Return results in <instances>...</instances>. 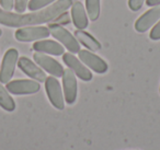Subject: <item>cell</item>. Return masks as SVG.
<instances>
[{"label":"cell","instance_id":"17","mask_svg":"<svg viewBox=\"0 0 160 150\" xmlns=\"http://www.w3.org/2000/svg\"><path fill=\"white\" fill-rule=\"evenodd\" d=\"M56 0H30L28 3V9L30 11H38L41 9H44L47 6L55 2Z\"/></svg>","mask_w":160,"mask_h":150},{"label":"cell","instance_id":"11","mask_svg":"<svg viewBox=\"0 0 160 150\" xmlns=\"http://www.w3.org/2000/svg\"><path fill=\"white\" fill-rule=\"evenodd\" d=\"M18 67L25 75L29 76L30 78H32L35 81L45 82V80H46V75H45L44 70L38 64L32 62L31 59H29L25 56H22L18 59Z\"/></svg>","mask_w":160,"mask_h":150},{"label":"cell","instance_id":"21","mask_svg":"<svg viewBox=\"0 0 160 150\" xmlns=\"http://www.w3.org/2000/svg\"><path fill=\"white\" fill-rule=\"evenodd\" d=\"M14 0H0V7L6 11H11L13 9Z\"/></svg>","mask_w":160,"mask_h":150},{"label":"cell","instance_id":"2","mask_svg":"<svg viewBox=\"0 0 160 150\" xmlns=\"http://www.w3.org/2000/svg\"><path fill=\"white\" fill-rule=\"evenodd\" d=\"M51 35L48 28L41 25H30V27L19 28L14 33V38L19 42H34L47 38Z\"/></svg>","mask_w":160,"mask_h":150},{"label":"cell","instance_id":"1","mask_svg":"<svg viewBox=\"0 0 160 150\" xmlns=\"http://www.w3.org/2000/svg\"><path fill=\"white\" fill-rule=\"evenodd\" d=\"M48 30L51 35L54 38L60 42L65 46V48L67 51H69V53L71 54H77L80 51V43L77 41V38L68 31L64 27H62L60 24L57 23H52L48 25Z\"/></svg>","mask_w":160,"mask_h":150},{"label":"cell","instance_id":"15","mask_svg":"<svg viewBox=\"0 0 160 150\" xmlns=\"http://www.w3.org/2000/svg\"><path fill=\"white\" fill-rule=\"evenodd\" d=\"M0 106L7 112H12L16 110V102L1 82H0Z\"/></svg>","mask_w":160,"mask_h":150},{"label":"cell","instance_id":"13","mask_svg":"<svg viewBox=\"0 0 160 150\" xmlns=\"http://www.w3.org/2000/svg\"><path fill=\"white\" fill-rule=\"evenodd\" d=\"M71 19H72L73 25L78 30L87 29L88 24H89V20H88L85 6L80 1H77L71 6Z\"/></svg>","mask_w":160,"mask_h":150},{"label":"cell","instance_id":"22","mask_svg":"<svg viewBox=\"0 0 160 150\" xmlns=\"http://www.w3.org/2000/svg\"><path fill=\"white\" fill-rule=\"evenodd\" d=\"M56 22L57 24H68L69 22H70V17H69V13L68 12H64V13H62L59 17H58L57 19H56Z\"/></svg>","mask_w":160,"mask_h":150},{"label":"cell","instance_id":"16","mask_svg":"<svg viewBox=\"0 0 160 150\" xmlns=\"http://www.w3.org/2000/svg\"><path fill=\"white\" fill-rule=\"evenodd\" d=\"M86 11L90 20L97 21L100 17L101 1L100 0H86Z\"/></svg>","mask_w":160,"mask_h":150},{"label":"cell","instance_id":"9","mask_svg":"<svg viewBox=\"0 0 160 150\" xmlns=\"http://www.w3.org/2000/svg\"><path fill=\"white\" fill-rule=\"evenodd\" d=\"M78 56L79 59L91 70H93L97 73H105L109 69L107 62L100 57V56L96 55L93 52L87 51V49H80L78 52Z\"/></svg>","mask_w":160,"mask_h":150},{"label":"cell","instance_id":"23","mask_svg":"<svg viewBox=\"0 0 160 150\" xmlns=\"http://www.w3.org/2000/svg\"><path fill=\"white\" fill-rule=\"evenodd\" d=\"M146 5L148 6V7L160 6V0H146Z\"/></svg>","mask_w":160,"mask_h":150},{"label":"cell","instance_id":"4","mask_svg":"<svg viewBox=\"0 0 160 150\" xmlns=\"http://www.w3.org/2000/svg\"><path fill=\"white\" fill-rule=\"evenodd\" d=\"M45 90L46 94L48 97L49 102L57 110H64L65 108V99L62 94V87L59 81L55 77H46L45 80Z\"/></svg>","mask_w":160,"mask_h":150},{"label":"cell","instance_id":"14","mask_svg":"<svg viewBox=\"0 0 160 150\" xmlns=\"http://www.w3.org/2000/svg\"><path fill=\"white\" fill-rule=\"evenodd\" d=\"M75 38H77V41L82 44L83 46H86L88 48V51L90 52H98L101 49V44L97 38H94L91 34H89L88 32H86L85 30H76L75 31Z\"/></svg>","mask_w":160,"mask_h":150},{"label":"cell","instance_id":"8","mask_svg":"<svg viewBox=\"0 0 160 150\" xmlns=\"http://www.w3.org/2000/svg\"><path fill=\"white\" fill-rule=\"evenodd\" d=\"M62 89H64L65 102L69 105L73 104L77 100L78 92V83L77 78L71 69L67 68L64 70L62 76Z\"/></svg>","mask_w":160,"mask_h":150},{"label":"cell","instance_id":"20","mask_svg":"<svg viewBox=\"0 0 160 150\" xmlns=\"http://www.w3.org/2000/svg\"><path fill=\"white\" fill-rule=\"evenodd\" d=\"M145 1L146 0H128V7L133 11H138L142 9Z\"/></svg>","mask_w":160,"mask_h":150},{"label":"cell","instance_id":"5","mask_svg":"<svg viewBox=\"0 0 160 150\" xmlns=\"http://www.w3.org/2000/svg\"><path fill=\"white\" fill-rule=\"evenodd\" d=\"M6 89L8 92L16 95H25V94H34L38 92L41 89L40 82L35 80L30 79H19L9 81L6 83Z\"/></svg>","mask_w":160,"mask_h":150},{"label":"cell","instance_id":"3","mask_svg":"<svg viewBox=\"0 0 160 150\" xmlns=\"http://www.w3.org/2000/svg\"><path fill=\"white\" fill-rule=\"evenodd\" d=\"M18 59L19 52L16 48H10L6 52L2 62L0 65V82L1 83H8L13 77Z\"/></svg>","mask_w":160,"mask_h":150},{"label":"cell","instance_id":"25","mask_svg":"<svg viewBox=\"0 0 160 150\" xmlns=\"http://www.w3.org/2000/svg\"><path fill=\"white\" fill-rule=\"evenodd\" d=\"M159 93H160V88H159Z\"/></svg>","mask_w":160,"mask_h":150},{"label":"cell","instance_id":"18","mask_svg":"<svg viewBox=\"0 0 160 150\" xmlns=\"http://www.w3.org/2000/svg\"><path fill=\"white\" fill-rule=\"evenodd\" d=\"M28 3L29 0H14L13 9L16 10L17 13H24L25 10L28 9Z\"/></svg>","mask_w":160,"mask_h":150},{"label":"cell","instance_id":"24","mask_svg":"<svg viewBox=\"0 0 160 150\" xmlns=\"http://www.w3.org/2000/svg\"><path fill=\"white\" fill-rule=\"evenodd\" d=\"M2 35V31H1V29H0V36Z\"/></svg>","mask_w":160,"mask_h":150},{"label":"cell","instance_id":"19","mask_svg":"<svg viewBox=\"0 0 160 150\" xmlns=\"http://www.w3.org/2000/svg\"><path fill=\"white\" fill-rule=\"evenodd\" d=\"M149 38L152 41H159L160 40V20L152 27V30L149 33Z\"/></svg>","mask_w":160,"mask_h":150},{"label":"cell","instance_id":"6","mask_svg":"<svg viewBox=\"0 0 160 150\" xmlns=\"http://www.w3.org/2000/svg\"><path fill=\"white\" fill-rule=\"evenodd\" d=\"M62 60L66 64V66L73 71L76 77L81 79L82 81H90L92 79L93 76H92L90 69L79 58L76 57L75 54L64 53L62 54Z\"/></svg>","mask_w":160,"mask_h":150},{"label":"cell","instance_id":"10","mask_svg":"<svg viewBox=\"0 0 160 150\" xmlns=\"http://www.w3.org/2000/svg\"><path fill=\"white\" fill-rule=\"evenodd\" d=\"M160 20V6H156L139 17L135 22V30L138 33H145Z\"/></svg>","mask_w":160,"mask_h":150},{"label":"cell","instance_id":"7","mask_svg":"<svg viewBox=\"0 0 160 150\" xmlns=\"http://www.w3.org/2000/svg\"><path fill=\"white\" fill-rule=\"evenodd\" d=\"M34 62L46 72H48L49 75H52L55 78H60L64 73V67L59 64L56 59L47 56V54L38 53L35 52L33 55Z\"/></svg>","mask_w":160,"mask_h":150},{"label":"cell","instance_id":"12","mask_svg":"<svg viewBox=\"0 0 160 150\" xmlns=\"http://www.w3.org/2000/svg\"><path fill=\"white\" fill-rule=\"evenodd\" d=\"M33 49L38 53L49 54L54 56H60L65 53L62 45L53 40H40L33 44Z\"/></svg>","mask_w":160,"mask_h":150}]
</instances>
